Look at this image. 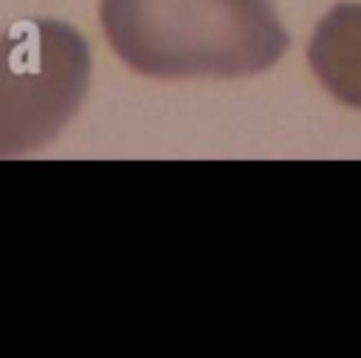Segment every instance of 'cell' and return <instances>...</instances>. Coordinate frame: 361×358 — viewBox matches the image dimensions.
<instances>
[{
    "label": "cell",
    "instance_id": "6da1fadb",
    "mask_svg": "<svg viewBox=\"0 0 361 358\" xmlns=\"http://www.w3.org/2000/svg\"><path fill=\"white\" fill-rule=\"evenodd\" d=\"M113 51L155 79H234L271 68L288 34L271 0H102Z\"/></svg>",
    "mask_w": 361,
    "mask_h": 358
},
{
    "label": "cell",
    "instance_id": "7a4b0ae2",
    "mask_svg": "<svg viewBox=\"0 0 361 358\" xmlns=\"http://www.w3.org/2000/svg\"><path fill=\"white\" fill-rule=\"evenodd\" d=\"M90 51L56 20H23L0 34V158L48 144L79 110Z\"/></svg>",
    "mask_w": 361,
    "mask_h": 358
},
{
    "label": "cell",
    "instance_id": "3957f363",
    "mask_svg": "<svg viewBox=\"0 0 361 358\" xmlns=\"http://www.w3.org/2000/svg\"><path fill=\"white\" fill-rule=\"evenodd\" d=\"M307 59L319 82L344 104L361 107V6L344 3L313 31Z\"/></svg>",
    "mask_w": 361,
    "mask_h": 358
}]
</instances>
